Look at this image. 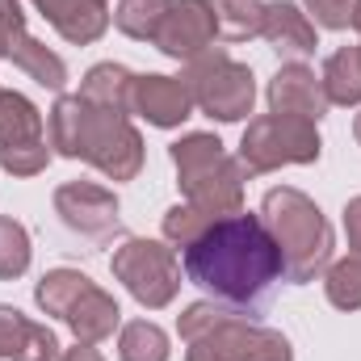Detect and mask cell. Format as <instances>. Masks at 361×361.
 I'll return each mask as SVG.
<instances>
[{"label": "cell", "instance_id": "e575fe53", "mask_svg": "<svg viewBox=\"0 0 361 361\" xmlns=\"http://www.w3.org/2000/svg\"><path fill=\"white\" fill-rule=\"evenodd\" d=\"M353 135H357V143H361V114H357V122H353Z\"/></svg>", "mask_w": 361, "mask_h": 361}, {"label": "cell", "instance_id": "4dcf8cb0", "mask_svg": "<svg viewBox=\"0 0 361 361\" xmlns=\"http://www.w3.org/2000/svg\"><path fill=\"white\" fill-rule=\"evenodd\" d=\"M353 8H357V0H307L311 21L324 25V30H349L353 25Z\"/></svg>", "mask_w": 361, "mask_h": 361}, {"label": "cell", "instance_id": "5b68a950", "mask_svg": "<svg viewBox=\"0 0 361 361\" xmlns=\"http://www.w3.org/2000/svg\"><path fill=\"white\" fill-rule=\"evenodd\" d=\"M311 160H319L315 122L290 118V114H265L248 122L244 143H240L244 173H273L281 164H311Z\"/></svg>", "mask_w": 361, "mask_h": 361}, {"label": "cell", "instance_id": "e0dca14e", "mask_svg": "<svg viewBox=\"0 0 361 361\" xmlns=\"http://www.w3.org/2000/svg\"><path fill=\"white\" fill-rule=\"evenodd\" d=\"M324 92L328 105H357L361 101V47H341L324 63Z\"/></svg>", "mask_w": 361, "mask_h": 361}, {"label": "cell", "instance_id": "9a60e30c", "mask_svg": "<svg viewBox=\"0 0 361 361\" xmlns=\"http://www.w3.org/2000/svg\"><path fill=\"white\" fill-rule=\"evenodd\" d=\"M118 319H122L118 302H114L101 286H92V281H89V290L68 307V315H63V324L76 332L80 345H101V341H109L114 328H118Z\"/></svg>", "mask_w": 361, "mask_h": 361}, {"label": "cell", "instance_id": "cb8c5ba5", "mask_svg": "<svg viewBox=\"0 0 361 361\" xmlns=\"http://www.w3.org/2000/svg\"><path fill=\"white\" fill-rule=\"evenodd\" d=\"M328 302L341 311H357L361 307V252H349L345 261H336L328 269Z\"/></svg>", "mask_w": 361, "mask_h": 361}, {"label": "cell", "instance_id": "4316f807", "mask_svg": "<svg viewBox=\"0 0 361 361\" xmlns=\"http://www.w3.org/2000/svg\"><path fill=\"white\" fill-rule=\"evenodd\" d=\"M210 223H214V219H210V214H202V210H197V206H189V202H185V206H173V210L164 214V240H173L177 248H189V244L210 227Z\"/></svg>", "mask_w": 361, "mask_h": 361}, {"label": "cell", "instance_id": "7c38bea8", "mask_svg": "<svg viewBox=\"0 0 361 361\" xmlns=\"http://www.w3.org/2000/svg\"><path fill=\"white\" fill-rule=\"evenodd\" d=\"M193 109V97L185 89V80L173 76H135L130 92V114H143L152 126H180Z\"/></svg>", "mask_w": 361, "mask_h": 361}, {"label": "cell", "instance_id": "d4e9b609", "mask_svg": "<svg viewBox=\"0 0 361 361\" xmlns=\"http://www.w3.org/2000/svg\"><path fill=\"white\" fill-rule=\"evenodd\" d=\"M30 269V235L17 219H4L0 214V277L13 281Z\"/></svg>", "mask_w": 361, "mask_h": 361}, {"label": "cell", "instance_id": "8fae6325", "mask_svg": "<svg viewBox=\"0 0 361 361\" xmlns=\"http://www.w3.org/2000/svg\"><path fill=\"white\" fill-rule=\"evenodd\" d=\"M269 109L273 114H290V118L319 122V118L328 114L324 80H319L307 63H286L269 85Z\"/></svg>", "mask_w": 361, "mask_h": 361}, {"label": "cell", "instance_id": "7a4b0ae2", "mask_svg": "<svg viewBox=\"0 0 361 361\" xmlns=\"http://www.w3.org/2000/svg\"><path fill=\"white\" fill-rule=\"evenodd\" d=\"M261 219H265V227L273 231V240L281 248V273L294 286L311 281L332 261V227L307 193L269 189L265 206H261Z\"/></svg>", "mask_w": 361, "mask_h": 361}, {"label": "cell", "instance_id": "ba28073f", "mask_svg": "<svg viewBox=\"0 0 361 361\" xmlns=\"http://www.w3.org/2000/svg\"><path fill=\"white\" fill-rule=\"evenodd\" d=\"M0 55H8L21 72H30L38 85L47 89H63L68 68L59 55H51L38 38L25 34V17H21V0H0Z\"/></svg>", "mask_w": 361, "mask_h": 361}, {"label": "cell", "instance_id": "6da1fadb", "mask_svg": "<svg viewBox=\"0 0 361 361\" xmlns=\"http://www.w3.org/2000/svg\"><path fill=\"white\" fill-rule=\"evenodd\" d=\"M180 261L193 286L227 302H252L281 277V248L273 231L261 214L244 210L214 219L189 248H180Z\"/></svg>", "mask_w": 361, "mask_h": 361}, {"label": "cell", "instance_id": "277c9868", "mask_svg": "<svg viewBox=\"0 0 361 361\" xmlns=\"http://www.w3.org/2000/svg\"><path fill=\"white\" fill-rule=\"evenodd\" d=\"M180 80L193 97V105L219 122H240L252 114V101H257L252 72L244 63H235L223 47H210L197 59H189Z\"/></svg>", "mask_w": 361, "mask_h": 361}, {"label": "cell", "instance_id": "d6a6232c", "mask_svg": "<svg viewBox=\"0 0 361 361\" xmlns=\"http://www.w3.org/2000/svg\"><path fill=\"white\" fill-rule=\"evenodd\" d=\"M59 361H105V357H101L92 345H80V341H76V349H68V353H63Z\"/></svg>", "mask_w": 361, "mask_h": 361}, {"label": "cell", "instance_id": "83f0119b", "mask_svg": "<svg viewBox=\"0 0 361 361\" xmlns=\"http://www.w3.org/2000/svg\"><path fill=\"white\" fill-rule=\"evenodd\" d=\"M0 164L13 177H34V173H42L51 164V147H47V139L17 143V147H0Z\"/></svg>", "mask_w": 361, "mask_h": 361}, {"label": "cell", "instance_id": "1f68e13d", "mask_svg": "<svg viewBox=\"0 0 361 361\" xmlns=\"http://www.w3.org/2000/svg\"><path fill=\"white\" fill-rule=\"evenodd\" d=\"M345 231H349V248L361 252V197H353L345 206Z\"/></svg>", "mask_w": 361, "mask_h": 361}, {"label": "cell", "instance_id": "603a6c76", "mask_svg": "<svg viewBox=\"0 0 361 361\" xmlns=\"http://www.w3.org/2000/svg\"><path fill=\"white\" fill-rule=\"evenodd\" d=\"M169 4H173V0H122L118 13H114V21H118L122 34H130V38H139V42H156Z\"/></svg>", "mask_w": 361, "mask_h": 361}, {"label": "cell", "instance_id": "5bb4252c", "mask_svg": "<svg viewBox=\"0 0 361 361\" xmlns=\"http://www.w3.org/2000/svg\"><path fill=\"white\" fill-rule=\"evenodd\" d=\"M34 4H38V13H42L68 42H76V47L97 42V38L105 34V25H109L105 0H34Z\"/></svg>", "mask_w": 361, "mask_h": 361}, {"label": "cell", "instance_id": "8992f818", "mask_svg": "<svg viewBox=\"0 0 361 361\" xmlns=\"http://www.w3.org/2000/svg\"><path fill=\"white\" fill-rule=\"evenodd\" d=\"M72 160H89L109 180H130L143 169V139L126 122V114H109V109H97L85 101V122H80Z\"/></svg>", "mask_w": 361, "mask_h": 361}, {"label": "cell", "instance_id": "9c48e42d", "mask_svg": "<svg viewBox=\"0 0 361 361\" xmlns=\"http://www.w3.org/2000/svg\"><path fill=\"white\" fill-rule=\"evenodd\" d=\"M214 4L210 0H173L169 13H164V25L156 34V47L169 55V59H197L202 51L214 47Z\"/></svg>", "mask_w": 361, "mask_h": 361}, {"label": "cell", "instance_id": "30bf717a", "mask_svg": "<svg viewBox=\"0 0 361 361\" xmlns=\"http://www.w3.org/2000/svg\"><path fill=\"white\" fill-rule=\"evenodd\" d=\"M55 210H59V219L72 231H80L89 240H105L118 227V197L109 189L92 185V180H68V185H59L55 189Z\"/></svg>", "mask_w": 361, "mask_h": 361}, {"label": "cell", "instance_id": "4fadbf2b", "mask_svg": "<svg viewBox=\"0 0 361 361\" xmlns=\"http://www.w3.org/2000/svg\"><path fill=\"white\" fill-rule=\"evenodd\" d=\"M261 38H269L273 51L277 55H286V59H307V55H315V21L298 8V4H290V0H273L265 4V25H261Z\"/></svg>", "mask_w": 361, "mask_h": 361}, {"label": "cell", "instance_id": "f1b7e54d", "mask_svg": "<svg viewBox=\"0 0 361 361\" xmlns=\"http://www.w3.org/2000/svg\"><path fill=\"white\" fill-rule=\"evenodd\" d=\"M227 315H231V311H227V307H214V302H193V307H185V315L177 319L180 341L189 345V341H197V336L214 332V328H219Z\"/></svg>", "mask_w": 361, "mask_h": 361}, {"label": "cell", "instance_id": "7402d4cb", "mask_svg": "<svg viewBox=\"0 0 361 361\" xmlns=\"http://www.w3.org/2000/svg\"><path fill=\"white\" fill-rule=\"evenodd\" d=\"M169 336H164V328H156V324H147V319H135V324H126L122 328V336H118V357L122 361H169Z\"/></svg>", "mask_w": 361, "mask_h": 361}, {"label": "cell", "instance_id": "2e32d148", "mask_svg": "<svg viewBox=\"0 0 361 361\" xmlns=\"http://www.w3.org/2000/svg\"><path fill=\"white\" fill-rule=\"evenodd\" d=\"M130 92H135V76H130L122 63H97L89 76H85L80 97H85L89 105H97V109L130 114Z\"/></svg>", "mask_w": 361, "mask_h": 361}, {"label": "cell", "instance_id": "52a82bcc", "mask_svg": "<svg viewBox=\"0 0 361 361\" xmlns=\"http://www.w3.org/2000/svg\"><path fill=\"white\" fill-rule=\"evenodd\" d=\"M114 277L147 307V311H160L177 298L180 290V261L177 252L160 240H126L118 252H114Z\"/></svg>", "mask_w": 361, "mask_h": 361}, {"label": "cell", "instance_id": "d6986e66", "mask_svg": "<svg viewBox=\"0 0 361 361\" xmlns=\"http://www.w3.org/2000/svg\"><path fill=\"white\" fill-rule=\"evenodd\" d=\"M214 4V25L223 42H244L257 38L265 25V4L261 0H210Z\"/></svg>", "mask_w": 361, "mask_h": 361}, {"label": "cell", "instance_id": "44dd1931", "mask_svg": "<svg viewBox=\"0 0 361 361\" xmlns=\"http://www.w3.org/2000/svg\"><path fill=\"white\" fill-rule=\"evenodd\" d=\"M89 290V277L76 269H51L42 281H38V290H34V298H38V307L47 311V315H68V307L80 298Z\"/></svg>", "mask_w": 361, "mask_h": 361}, {"label": "cell", "instance_id": "836d02e7", "mask_svg": "<svg viewBox=\"0 0 361 361\" xmlns=\"http://www.w3.org/2000/svg\"><path fill=\"white\" fill-rule=\"evenodd\" d=\"M353 30H361V0H357V8H353Z\"/></svg>", "mask_w": 361, "mask_h": 361}, {"label": "cell", "instance_id": "ffe728a7", "mask_svg": "<svg viewBox=\"0 0 361 361\" xmlns=\"http://www.w3.org/2000/svg\"><path fill=\"white\" fill-rule=\"evenodd\" d=\"M244 324H248V315L231 311L214 332H206V336L189 341L185 361H244V357H240V332H244Z\"/></svg>", "mask_w": 361, "mask_h": 361}, {"label": "cell", "instance_id": "ac0fdd59", "mask_svg": "<svg viewBox=\"0 0 361 361\" xmlns=\"http://www.w3.org/2000/svg\"><path fill=\"white\" fill-rule=\"evenodd\" d=\"M42 135V114L21 97V92H0V147L34 143Z\"/></svg>", "mask_w": 361, "mask_h": 361}, {"label": "cell", "instance_id": "3957f363", "mask_svg": "<svg viewBox=\"0 0 361 361\" xmlns=\"http://www.w3.org/2000/svg\"><path fill=\"white\" fill-rule=\"evenodd\" d=\"M173 164L180 173V189H185L189 206H197L210 219H219V214L227 219L240 210L244 164L231 160L214 135H185L180 143H173Z\"/></svg>", "mask_w": 361, "mask_h": 361}, {"label": "cell", "instance_id": "484cf974", "mask_svg": "<svg viewBox=\"0 0 361 361\" xmlns=\"http://www.w3.org/2000/svg\"><path fill=\"white\" fill-rule=\"evenodd\" d=\"M240 357L244 361H290V341L273 328H261V324H244L240 332Z\"/></svg>", "mask_w": 361, "mask_h": 361}, {"label": "cell", "instance_id": "f546056e", "mask_svg": "<svg viewBox=\"0 0 361 361\" xmlns=\"http://www.w3.org/2000/svg\"><path fill=\"white\" fill-rule=\"evenodd\" d=\"M30 328H34V319H25L17 307H0V357L8 361L21 357V349L30 341Z\"/></svg>", "mask_w": 361, "mask_h": 361}]
</instances>
